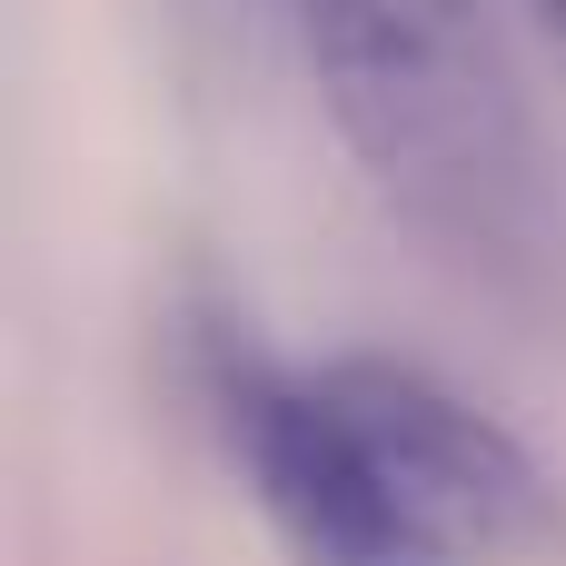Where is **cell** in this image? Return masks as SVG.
Listing matches in <instances>:
<instances>
[{
    "instance_id": "7a4b0ae2",
    "label": "cell",
    "mask_w": 566,
    "mask_h": 566,
    "mask_svg": "<svg viewBox=\"0 0 566 566\" xmlns=\"http://www.w3.org/2000/svg\"><path fill=\"white\" fill-rule=\"evenodd\" d=\"M358 169L438 239L497 249L527 209V99L488 0H289Z\"/></svg>"
},
{
    "instance_id": "3957f363",
    "label": "cell",
    "mask_w": 566,
    "mask_h": 566,
    "mask_svg": "<svg viewBox=\"0 0 566 566\" xmlns=\"http://www.w3.org/2000/svg\"><path fill=\"white\" fill-rule=\"evenodd\" d=\"M537 10H547V20H557V30H566V0H537Z\"/></svg>"
},
{
    "instance_id": "6da1fadb",
    "label": "cell",
    "mask_w": 566,
    "mask_h": 566,
    "mask_svg": "<svg viewBox=\"0 0 566 566\" xmlns=\"http://www.w3.org/2000/svg\"><path fill=\"white\" fill-rule=\"evenodd\" d=\"M199 398L298 566H507L547 537L537 458L408 358L289 368L209 328Z\"/></svg>"
}]
</instances>
